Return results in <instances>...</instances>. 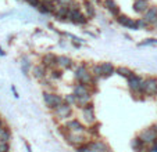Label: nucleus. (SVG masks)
<instances>
[{
  "label": "nucleus",
  "instance_id": "nucleus-20",
  "mask_svg": "<svg viewBox=\"0 0 157 152\" xmlns=\"http://www.w3.org/2000/svg\"><path fill=\"white\" fill-rule=\"evenodd\" d=\"M74 65L72 60L67 56H57V67L64 68V69H70Z\"/></svg>",
  "mask_w": 157,
  "mask_h": 152
},
{
  "label": "nucleus",
  "instance_id": "nucleus-4",
  "mask_svg": "<svg viewBox=\"0 0 157 152\" xmlns=\"http://www.w3.org/2000/svg\"><path fill=\"white\" fill-rule=\"evenodd\" d=\"M143 94L147 97L157 96V78L156 76H147L143 79Z\"/></svg>",
  "mask_w": 157,
  "mask_h": 152
},
{
  "label": "nucleus",
  "instance_id": "nucleus-37",
  "mask_svg": "<svg viewBox=\"0 0 157 152\" xmlns=\"http://www.w3.org/2000/svg\"><path fill=\"white\" fill-rule=\"evenodd\" d=\"M25 147H27V151L28 152H32V149H31V145L28 143H25Z\"/></svg>",
  "mask_w": 157,
  "mask_h": 152
},
{
  "label": "nucleus",
  "instance_id": "nucleus-33",
  "mask_svg": "<svg viewBox=\"0 0 157 152\" xmlns=\"http://www.w3.org/2000/svg\"><path fill=\"white\" fill-rule=\"evenodd\" d=\"M136 27L138 29H146V28H149V25L143 20H136Z\"/></svg>",
  "mask_w": 157,
  "mask_h": 152
},
{
  "label": "nucleus",
  "instance_id": "nucleus-22",
  "mask_svg": "<svg viewBox=\"0 0 157 152\" xmlns=\"http://www.w3.org/2000/svg\"><path fill=\"white\" fill-rule=\"evenodd\" d=\"M116 73H118L120 76H122V78H125V79H128V78H131V76L133 75L132 71L127 67H118L116 69Z\"/></svg>",
  "mask_w": 157,
  "mask_h": 152
},
{
  "label": "nucleus",
  "instance_id": "nucleus-10",
  "mask_svg": "<svg viewBox=\"0 0 157 152\" xmlns=\"http://www.w3.org/2000/svg\"><path fill=\"white\" fill-rule=\"evenodd\" d=\"M64 126L67 127V130H68V132H72V133H85L86 132V127L78 119L65 120Z\"/></svg>",
  "mask_w": 157,
  "mask_h": 152
},
{
  "label": "nucleus",
  "instance_id": "nucleus-11",
  "mask_svg": "<svg viewBox=\"0 0 157 152\" xmlns=\"http://www.w3.org/2000/svg\"><path fill=\"white\" fill-rule=\"evenodd\" d=\"M89 152H111L104 141L98 140V141H90L89 143Z\"/></svg>",
  "mask_w": 157,
  "mask_h": 152
},
{
  "label": "nucleus",
  "instance_id": "nucleus-25",
  "mask_svg": "<svg viewBox=\"0 0 157 152\" xmlns=\"http://www.w3.org/2000/svg\"><path fill=\"white\" fill-rule=\"evenodd\" d=\"M10 137H11L10 130L6 129V127H2V130H0V143H9Z\"/></svg>",
  "mask_w": 157,
  "mask_h": 152
},
{
  "label": "nucleus",
  "instance_id": "nucleus-9",
  "mask_svg": "<svg viewBox=\"0 0 157 152\" xmlns=\"http://www.w3.org/2000/svg\"><path fill=\"white\" fill-rule=\"evenodd\" d=\"M82 118L89 126L98 123L96 122V115H95V108H93V103H89L85 108H82Z\"/></svg>",
  "mask_w": 157,
  "mask_h": 152
},
{
  "label": "nucleus",
  "instance_id": "nucleus-2",
  "mask_svg": "<svg viewBox=\"0 0 157 152\" xmlns=\"http://www.w3.org/2000/svg\"><path fill=\"white\" fill-rule=\"evenodd\" d=\"M43 101H44V105L48 107L49 109L54 111L59 105H61L64 103V98L59 94H54V93H49V91H44L43 93Z\"/></svg>",
  "mask_w": 157,
  "mask_h": 152
},
{
  "label": "nucleus",
  "instance_id": "nucleus-34",
  "mask_svg": "<svg viewBox=\"0 0 157 152\" xmlns=\"http://www.w3.org/2000/svg\"><path fill=\"white\" fill-rule=\"evenodd\" d=\"M75 151L77 152H89V143H86V144H83V145L75 148Z\"/></svg>",
  "mask_w": 157,
  "mask_h": 152
},
{
  "label": "nucleus",
  "instance_id": "nucleus-21",
  "mask_svg": "<svg viewBox=\"0 0 157 152\" xmlns=\"http://www.w3.org/2000/svg\"><path fill=\"white\" fill-rule=\"evenodd\" d=\"M83 6H85V10H86V17L90 20V18H93L96 15V10L95 7H93V4L89 2V0H85L83 2Z\"/></svg>",
  "mask_w": 157,
  "mask_h": 152
},
{
  "label": "nucleus",
  "instance_id": "nucleus-14",
  "mask_svg": "<svg viewBox=\"0 0 157 152\" xmlns=\"http://www.w3.org/2000/svg\"><path fill=\"white\" fill-rule=\"evenodd\" d=\"M72 94H74L77 98H81V97H89L92 96V93H90V89L88 87V86L85 85H75L74 89H72Z\"/></svg>",
  "mask_w": 157,
  "mask_h": 152
},
{
  "label": "nucleus",
  "instance_id": "nucleus-39",
  "mask_svg": "<svg viewBox=\"0 0 157 152\" xmlns=\"http://www.w3.org/2000/svg\"><path fill=\"white\" fill-rule=\"evenodd\" d=\"M72 44H74V47H77V49H79V47H81V43H77V42H72Z\"/></svg>",
  "mask_w": 157,
  "mask_h": 152
},
{
  "label": "nucleus",
  "instance_id": "nucleus-27",
  "mask_svg": "<svg viewBox=\"0 0 157 152\" xmlns=\"http://www.w3.org/2000/svg\"><path fill=\"white\" fill-rule=\"evenodd\" d=\"M90 73H92L95 78H103V72H101V68H100V64H96L92 67L90 69Z\"/></svg>",
  "mask_w": 157,
  "mask_h": 152
},
{
  "label": "nucleus",
  "instance_id": "nucleus-15",
  "mask_svg": "<svg viewBox=\"0 0 157 152\" xmlns=\"http://www.w3.org/2000/svg\"><path fill=\"white\" fill-rule=\"evenodd\" d=\"M149 7H150L149 0H135L133 2V11L138 14H145L149 10Z\"/></svg>",
  "mask_w": 157,
  "mask_h": 152
},
{
  "label": "nucleus",
  "instance_id": "nucleus-7",
  "mask_svg": "<svg viewBox=\"0 0 157 152\" xmlns=\"http://www.w3.org/2000/svg\"><path fill=\"white\" fill-rule=\"evenodd\" d=\"M53 114H54V116H56L57 119L67 120V118H70L72 115V108H71V105H70V104H67L64 101L61 105H59L56 109H54Z\"/></svg>",
  "mask_w": 157,
  "mask_h": 152
},
{
  "label": "nucleus",
  "instance_id": "nucleus-24",
  "mask_svg": "<svg viewBox=\"0 0 157 152\" xmlns=\"http://www.w3.org/2000/svg\"><path fill=\"white\" fill-rule=\"evenodd\" d=\"M56 17L59 20H64V18H68V7H59L56 9Z\"/></svg>",
  "mask_w": 157,
  "mask_h": 152
},
{
  "label": "nucleus",
  "instance_id": "nucleus-26",
  "mask_svg": "<svg viewBox=\"0 0 157 152\" xmlns=\"http://www.w3.org/2000/svg\"><path fill=\"white\" fill-rule=\"evenodd\" d=\"M38 9H39V11H40L42 14H50L52 11H54V7L52 6V4H49V3H44V2L38 7Z\"/></svg>",
  "mask_w": 157,
  "mask_h": 152
},
{
  "label": "nucleus",
  "instance_id": "nucleus-17",
  "mask_svg": "<svg viewBox=\"0 0 157 152\" xmlns=\"http://www.w3.org/2000/svg\"><path fill=\"white\" fill-rule=\"evenodd\" d=\"M103 4H104V7L109 10V13L113 15V17H120V15H121V14H120L118 4H117L114 0H104Z\"/></svg>",
  "mask_w": 157,
  "mask_h": 152
},
{
  "label": "nucleus",
  "instance_id": "nucleus-19",
  "mask_svg": "<svg viewBox=\"0 0 157 152\" xmlns=\"http://www.w3.org/2000/svg\"><path fill=\"white\" fill-rule=\"evenodd\" d=\"M100 68H101V72H103V78H110L111 75L116 73V69H117V68H114L113 62H101Z\"/></svg>",
  "mask_w": 157,
  "mask_h": 152
},
{
  "label": "nucleus",
  "instance_id": "nucleus-5",
  "mask_svg": "<svg viewBox=\"0 0 157 152\" xmlns=\"http://www.w3.org/2000/svg\"><path fill=\"white\" fill-rule=\"evenodd\" d=\"M138 137H139L146 145H153V144L157 141V133H156L153 126H150V127L143 129L142 132L138 134Z\"/></svg>",
  "mask_w": 157,
  "mask_h": 152
},
{
  "label": "nucleus",
  "instance_id": "nucleus-38",
  "mask_svg": "<svg viewBox=\"0 0 157 152\" xmlns=\"http://www.w3.org/2000/svg\"><path fill=\"white\" fill-rule=\"evenodd\" d=\"M44 3H49V4H53L54 2H57V0H43Z\"/></svg>",
  "mask_w": 157,
  "mask_h": 152
},
{
  "label": "nucleus",
  "instance_id": "nucleus-18",
  "mask_svg": "<svg viewBox=\"0 0 157 152\" xmlns=\"http://www.w3.org/2000/svg\"><path fill=\"white\" fill-rule=\"evenodd\" d=\"M131 145H132V149L135 152H147L149 149H147V145H146L145 143H143L142 140H140L139 137H135L132 140V143H131Z\"/></svg>",
  "mask_w": 157,
  "mask_h": 152
},
{
  "label": "nucleus",
  "instance_id": "nucleus-40",
  "mask_svg": "<svg viewBox=\"0 0 157 152\" xmlns=\"http://www.w3.org/2000/svg\"><path fill=\"white\" fill-rule=\"evenodd\" d=\"M0 56H4V51H3V49L0 47Z\"/></svg>",
  "mask_w": 157,
  "mask_h": 152
},
{
  "label": "nucleus",
  "instance_id": "nucleus-13",
  "mask_svg": "<svg viewBox=\"0 0 157 152\" xmlns=\"http://www.w3.org/2000/svg\"><path fill=\"white\" fill-rule=\"evenodd\" d=\"M42 65L50 71L54 69V68L57 67V56H54V54H52V53L44 54L43 58H42Z\"/></svg>",
  "mask_w": 157,
  "mask_h": 152
},
{
  "label": "nucleus",
  "instance_id": "nucleus-31",
  "mask_svg": "<svg viewBox=\"0 0 157 152\" xmlns=\"http://www.w3.org/2000/svg\"><path fill=\"white\" fill-rule=\"evenodd\" d=\"M154 44H157V39L151 38V39H146L145 42H140L139 46L140 47H142V46H154Z\"/></svg>",
  "mask_w": 157,
  "mask_h": 152
},
{
  "label": "nucleus",
  "instance_id": "nucleus-28",
  "mask_svg": "<svg viewBox=\"0 0 157 152\" xmlns=\"http://www.w3.org/2000/svg\"><path fill=\"white\" fill-rule=\"evenodd\" d=\"M50 73H52V75H50L52 79H54V80H59V79H61V78H63V71L61 69H57V68L52 69Z\"/></svg>",
  "mask_w": 157,
  "mask_h": 152
},
{
  "label": "nucleus",
  "instance_id": "nucleus-35",
  "mask_svg": "<svg viewBox=\"0 0 157 152\" xmlns=\"http://www.w3.org/2000/svg\"><path fill=\"white\" fill-rule=\"evenodd\" d=\"M9 151H10L9 143H0V152H9Z\"/></svg>",
  "mask_w": 157,
  "mask_h": 152
},
{
  "label": "nucleus",
  "instance_id": "nucleus-1",
  "mask_svg": "<svg viewBox=\"0 0 157 152\" xmlns=\"http://www.w3.org/2000/svg\"><path fill=\"white\" fill-rule=\"evenodd\" d=\"M68 20L71 22L77 24V25H85L88 22V17L85 14H82V11L79 10V7L72 4L68 7Z\"/></svg>",
  "mask_w": 157,
  "mask_h": 152
},
{
  "label": "nucleus",
  "instance_id": "nucleus-43",
  "mask_svg": "<svg viewBox=\"0 0 157 152\" xmlns=\"http://www.w3.org/2000/svg\"><path fill=\"white\" fill-rule=\"evenodd\" d=\"M147 152H151V151H150V149H149V151H147Z\"/></svg>",
  "mask_w": 157,
  "mask_h": 152
},
{
  "label": "nucleus",
  "instance_id": "nucleus-29",
  "mask_svg": "<svg viewBox=\"0 0 157 152\" xmlns=\"http://www.w3.org/2000/svg\"><path fill=\"white\" fill-rule=\"evenodd\" d=\"M99 127H100V125H99V123H95V125L89 126V129H86V132L90 133L92 136H99Z\"/></svg>",
  "mask_w": 157,
  "mask_h": 152
},
{
  "label": "nucleus",
  "instance_id": "nucleus-23",
  "mask_svg": "<svg viewBox=\"0 0 157 152\" xmlns=\"http://www.w3.org/2000/svg\"><path fill=\"white\" fill-rule=\"evenodd\" d=\"M21 69H22V73H24V75H29V69H32V65H31L28 57H24V58H22V62H21Z\"/></svg>",
  "mask_w": 157,
  "mask_h": 152
},
{
  "label": "nucleus",
  "instance_id": "nucleus-42",
  "mask_svg": "<svg viewBox=\"0 0 157 152\" xmlns=\"http://www.w3.org/2000/svg\"><path fill=\"white\" fill-rule=\"evenodd\" d=\"M153 127H154V130H156V133H157V125H154Z\"/></svg>",
  "mask_w": 157,
  "mask_h": 152
},
{
  "label": "nucleus",
  "instance_id": "nucleus-3",
  "mask_svg": "<svg viewBox=\"0 0 157 152\" xmlns=\"http://www.w3.org/2000/svg\"><path fill=\"white\" fill-rule=\"evenodd\" d=\"M128 87H129V90L132 91L133 94H139V96H145L143 94V79L140 78L139 75H135L133 73L131 78H128Z\"/></svg>",
  "mask_w": 157,
  "mask_h": 152
},
{
  "label": "nucleus",
  "instance_id": "nucleus-41",
  "mask_svg": "<svg viewBox=\"0 0 157 152\" xmlns=\"http://www.w3.org/2000/svg\"><path fill=\"white\" fill-rule=\"evenodd\" d=\"M89 2H96V3H99V2H100V0H89Z\"/></svg>",
  "mask_w": 157,
  "mask_h": 152
},
{
  "label": "nucleus",
  "instance_id": "nucleus-36",
  "mask_svg": "<svg viewBox=\"0 0 157 152\" xmlns=\"http://www.w3.org/2000/svg\"><path fill=\"white\" fill-rule=\"evenodd\" d=\"M149 149H150L151 152H157V141H156V143H154L153 145H151V147H150V148H149Z\"/></svg>",
  "mask_w": 157,
  "mask_h": 152
},
{
  "label": "nucleus",
  "instance_id": "nucleus-32",
  "mask_svg": "<svg viewBox=\"0 0 157 152\" xmlns=\"http://www.w3.org/2000/svg\"><path fill=\"white\" fill-rule=\"evenodd\" d=\"M57 3L61 7H70L74 4V0H57Z\"/></svg>",
  "mask_w": 157,
  "mask_h": 152
},
{
  "label": "nucleus",
  "instance_id": "nucleus-6",
  "mask_svg": "<svg viewBox=\"0 0 157 152\" xmlns=\"http://www.w3.org/2000/svg\"><path fill=\"white\" fill-rule=\"evenodd\" d=\"M64 138H65V141H67L70 145L74 147V148H78V147H81V145H83V144L88 143V140H86V137H85L83 133H72V132H70Z\"/></svg>",
  "mask_w": 157,
  "mask_h": 152
},
{
  "label": "nucleus",
  "instance_id": "nucleus-8",
  "mask_svg": "<svg viewBox=\"0 0 157 152\" xmlns=\"http://www.w3.org/2000/svg\"><path fill=\"white\" fill-rule=\"evenodd\" d=\"M142 20L147 24L149 27L157 29V7L156 6H150V7H149V10L145 13V14H143Z\"/></svg>",
  "mask_w": 157,
  "mask_h": 152
},
{
  "label": "nucleus",
  "instance_id": "nucleus-30",
  "mask_svg": "<svg viewBox=\"0 0 157 152\" xmlns=\"http://www.w3.org/2000/svg\"><path fill=\"white\" fill-rule=\"evenodd\" d=\"M64 101L67 104H70V105H75V104H77V97L74 96V94H67V96H65V98H64Z\"/></svg>",
  "mask_w": 157,
  "mask_h": 152
},
{
  "label": "nucleus",
  "instance_id": "nucleus-16",
  "mask_svg": "<svg viewBox=\"0 0 157 152\" xmlns=\"http://www.w3.org/2000/svg\"><path fill=\"white\" fill-rule=\"evenodd\" d=\"M46 73H48V68L43 67L42 64L32 67V75H33V78H35V79L43 80L44 78H46Z\"/></svg>",
  "mask_w": 157,
  "mask_h": 152
},
{
  "label": "nucleus",
  "instance_id": "nucleus-12",
  "mask_svg": "<svg viewBox=\"0 0 157 152\" xmlns=\"http://www.w3.org/2000/svg\"><path fill=\"white\" fill-rule=\"evenodd\" d=\"M117 22H118L120 25H122V27L131 29V31H138L136 21L133 20V18L127 17V15H120V17H117Z\"/></svg>",
  "mask_w": 157,
  "mask_h": 152
}]
</instances>
